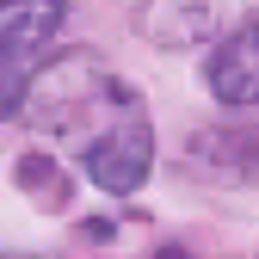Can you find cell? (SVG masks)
<instances>
[{
  "label": "cell",
  "mask_w": 259,
  "mask_h": 259,
  "mask_svg": "<svg viewBox=\"0 0 259 259\" xmlns=\"http://www.w3.org/2000/svg\"><path fill=\"white\" fill-rule=\"evenodd\" d=\"M117 80L105 74V62L99 56H87V50H68V56H50L37 74H31L25 87V111L37 130H74L80 111H93L99 99H117Z\"/></svg>",
  "instance_id": "cell-1"
},
{
  "label": "cell",
  "mask_w": 259,
  "mask_h": 259,
  "mask_svg": "<svg viewBox=\"0 0 259 259\" xmlns=\"http://www.w3.org/2000/svg\"><path fill=\"white\" fill-rule=\"evenodd\" d=\"M62 19L68 0H0V111L25 105V87L50 62Z\"/></svg>",
  "instance_id": "cell-2"
},
{
  "label": "cell",
  "mask_w": 259,
  "mask_h": 259,
  "mask_svg": "<svg viewBox=\"0 0 259 259\" xmlns=\"http://www.w3.org/2000/svg\"><path fill=\"white\" fill-rule=\"evenodd\" d=\"M148 160H154V130L148 117L130 105L117 123H105L99 136L87 142V179L99 191H117V198H130L142 179H148Z\"/></svg>",
  "instance_id": "cell-3"
},
{
  "label": "cell",
  "mask_w": 259,
  "mask_h": 259,
  "mask_svg": "<svg viewBox=\"0 0 259 259\" xmlns=\"http://www.w3.org/2000/svg\"><path fill=\"white\" fill-rule=\"evenodd\" d=\"M210 93L222 105H259V13H247L210 56Z\"/></svg>",
  "instance_id": "cell-4"
},
{
  "label": "cell",
  "mask_w": 259,
  "mask_h": 259,
  "mask_svg": "<svg viewBox=\"0 0 259 259\" xmlns=\"http://www.w3.org/2000/svg\"><path fill=\"white\" fill-rule=\"evenodd\" d=\"M222 25V0H148L136 13V31L160 50H198L216 37Z\"/></svg>",
  "instance_id": "cell-5"
},
{
  "label": "cell",
  "mask_w": 259,
  "mask_h": 259,
  "mask_svg": "<svg viewBox=\"0 0 259 259\" xmlns=\"http://www.w3.org/2000/svg\"><path fill=\"white\" fill-rule=\"evenodd\" d=\"M154 259H191V253H185V247H160Z\"/></svg>",
  "instance_id": "cell-6"
},
{
  "label": "cell",
  "mask_w": 259,
  "mask_h": 259,
  "mask_svg": "<svg viewBox=\"0 0 259 259\" xmlns=\"http://www.w3.org/2000/svg\"><path fill=\"white\" fill-rule=\"evenodd\" d=\"M0 259H31V253H0Z\"/></svg>",
  "instance_id": "cell-7"
}]
</instances>
